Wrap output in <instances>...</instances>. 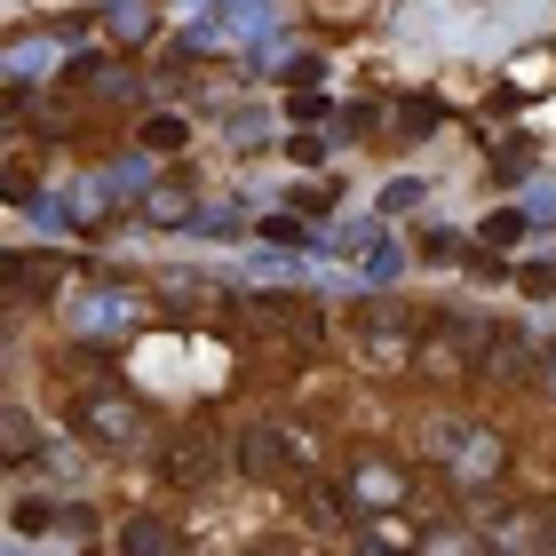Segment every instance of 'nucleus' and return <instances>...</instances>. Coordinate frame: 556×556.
Segmentation results:
<instances>
[{
    "label": "nucleus",
    "mask_w": 556,
    "mask_h": 556,
    "mask_svg": "<svg viewBox=\"0 0 556 556\" xmlns=\"http://www.w3.org/2000/svg\"><path fill=\"white\" fill-rule=\"evenodd\" d=\"M72 421H80L96 445H136V438H143V406H136L128 390H80Z\"/></svg>",
    "instance_id": "nucleus-1"
},
{
    "label": "nucleus",
    "mask_w": 556,
    "mask_h": 556,
    "mask_svg": "<svg viewBox=\"0 0 556 556\" xmlns=\"http://www.w3.org/2000/svg\"><path fill=\"white\" fill-rule=\"evenodd\" d=\"M438 445H453L445 462H453V477H462V485H477V477H493L501 462H509V445H501L493 429H477V421H445Z\"/></svg>",
    "instance_id": "nucleus-2"
},
{
    "label": "nucleus",
    "mask_w": 556,
    "mask_h": 556,
    "mask_svg": "<svg viewBox=\"0 0 556 556\" xmlns=\"http://www.w3.org/2000/svg\"><path fill=\"white\" fill-rule=\"evenodd\" d=\"M477 366H485V374H501V382H533V374H541L533 342H525L517 326H493V334H485V350H477Z\"/></svg>",
    "instance_id": "nucleus-3"
},
{
    "label": "nucleus",
    "mask_w": 556,
    "mask_h": 556,
    "mask_svg": "<svg viewBox=\"0 0 556 556\" xmlns=\"http://www.w3.org/2000/svg\"><path fill=\"white\" fill-rule=\"evenodd\" d=\"M350 501H366V509H397V501H406V469L382 462V453H366V462L350 469Z\"/></svg>",
    "instance_id": "nucleus-4"
},
{
    "label": "nucleus",
    "mask_w": 556,
    "mask_h": 556,
    "mask_svg": "<svg viewBox=\"0 0 556 556\" xmlns=\"http://www.w3.org/2000/svg\"><path fill=\"white\" fill-rule=\"evenodd\" d=\"M287 453H302V438H278V429H247V438L231 445V462H239L247 477H278V469H287Z\"/></svg>",
    "instance_id": "nucleus-5"
},
{
    "label": "nucleus",
    "mask_w": 556,
    "mask_h": 556,
    "mask_svg": "<svg viewBox=\"0 0 556 556\" xmlns=\"http://www.w3.org/2000/svg\"><path fill=\"white\" fill-rule=\"evenodd\" d=\"M485 541L509 548V556H541V501H525V509H501V517L485 525Z\"/></svg>",
    "instance_id": "nucleus-6"
},
{
    "label": "nucleus",
    "mask_w": 556,
    "mask_h": 556,
    "mask_svg": "<svg viewBox=\"0 0 556 556\" xmlns=\"http://www.w3.org/2000/svg\"><path fill=\"white\" fill-rule=\"evenodd\" d=\"M9 302H40V294H56V278H64V263H48V255H9Z\"/></svg>",
    "instance_id": "nucleus-7"
},
{
    "label": "nucleus",
    "mask_w": 556,
    "mask_h": 556,
    "mask_svg": "<svg viewBox=\"0 0 556 556\" xmlns=\"http://www.w3.org/2000/svg\"><path fill=\"white\" fill-rule=\"evenodd\" d=\"M247 311L255 318H287V334L318 342V302H302V294H247Z\"/></svg>",
    "instance_id": "nucleus-8"
},
{
    "label": "nucleus",
    "mask_w": 556,
    "mask_h": 556,
    "mask_svg": "<svg viewBox=\"0 0 556 556\" xmlns=\"http://www.w3.org/2000/svg\"><path fill=\"white\" fill-rule=\"evenodd\" d=\"M119 548H128V556H167L175 533H167L160 517H128V525H119Z\"/></svg>",
    "instance_id": "nucleus-9"
},
{
    "label": "nucleus",
    "mask_w": 556,
    "mask_h": 556,
    "mask_svg": "<svg viewBox=\"0 0 556 556\" xmlns=\"http://www.w3.org/2000/svg\"><path fill=\"white\" fill-rule=\"evenodd\" d=\"M517 239H525V207H501V215L477 223V247H485V255H501V247H517Z\"/></svg>",
    "instance_id": "nucleus-10"
},
{
    "label": "nucleus",
    "mask_w": 556,
    "mask_h": 556,
    "mask_svg": "<svg viewBox=\"0 0 556 556\" xmlns=\"http://www.w3.org/2000/svg\"><path fill=\"white\" fill-rule=\"evenodd\" d=\"M104 33H112V40H143V33H151V9H143V0H112V9H104Z\"/></svg>",
    "instance_id": "nucleus-11"
},
{
    "label": "nucleus",
    "mask_w": 556,
    "mask_h": 556,
    "mask_svg": "<svg viewBox=\"0 0 556 556\" xmlns=\"http://www.w3.org/2000/svg\"><path fill=\"white\" fill-rule=\"evenodd\" d=\"M397 128H406V136L445 128V104H438V96H406V104H397Z\"/></svg>",
    "instance_id": "nucleus-12"
},
{
    "label": "nucleus",
    "mask_w": 556,
    "mask_h": 556,
    "mask_svg": "<svg viewBox=\"0 0 556 556\" xmlns=\"http://www.w3.org/2000/svg\"><path fill=\"white\" fill-rule=\"evenodd\" d=\"M302 517H311L318 533H334V525H342V493L334 485H302Z\"/></svg>",
    "instance_id": "nucleus-13"
},
{
    "label": "nucleus",
    "mask_w": 556,
    "mask_h": 556,
    "mask_svg": "<svg viewBox=\"0 0 556 556\" xmlns=\"http://www.w3.org/2000/svg\"><path fill=\"white\" fill-rule=\"evenodd\" d=\"M0 438H9V462H33V445H40V429L24 406H9V421H0Z\"/></svg>",
    "instance_id": "nucleus-14"
},
{
    "label": "nucleus",
    "mask_w": 556,
    "mask_h": 556,
    "mask_svg": "<svg viewBox=\"0 0 556 556\" xmlns=\"http://www.w3.org/2000/svg\"><path fill=\"white\" fill-rule=\"evenodd\" d=\"M191 143V128L175 112H160V119H143V151H184Z\"/></svg>",
    "instance_id": "nucleus-15"
},
{
    "label": "nucleus",
    "mask_w": 556,
    "mask_h": 556,
    "mask_svg": "<svg viewBox=\"0 0 556 556\" xmlns=\"http://www.w3.org/2000/svg\"><path fill=\"white\" fill-rule=\"evenodd\" d=\"M167 469H175V477H191V485H199V477H207V445H199V438H175Z\"/></svg>",
    "instance_id": "nucleus-16"
},
{
    "label": "nucleus",
    "mask_w": 556,
    "mask_h": 556,
    "mask_svg": "<svg viewBox=\"0 0 556 556\" xmlns=\"http://www.w3.org/2000/svg\"><path fill=\"white\" fill-rule=\"evenodd\" d=\"M287 207H294V215H326V207H334V184H302Z\"/></svg>",
    "instance_id": "nucleus-17"
},
{
    "label": "nucleus",
    "mask_w": 556,
    "mask_h": 556,
    "mask_svg": "<svg viewBox=\"0 0 556 556\" xmlns=\"http://www.w3.org/2000/svg\"><path fill=\"white\" fill-rule=\"evenodd\" d=\"M151 223H191V199L184 191H151Z\"/></svg>",
    "instance_id": "nucleus-18"
},
{
    "label": "nucleus",
    "mask_w": 556,
    "mask_h": 556,
    "mask_svg": "<svg viewBox=\"0 0 556 556\" xmlns=\"http://www.w3.org/2000/svg\"><path fill=\"white\" fill-rule=\"evenodd\" d=\"M263 239H278V247H302L311 231H302V215H270V223H263Z\"/></svg>",
    "instance_id": "nucleus-19"
},
{
    "label": "nucleus",
    "mask_w": 556,
    "mask_h": 556,
    "mask_svg": "<svg viewBox=\"0 0 556 556\" xmlns=\"http://www.w3.org/2000/svg\"><path fill=\"white\" fill-rule=\"evenodd\" d=\"M414 199H421V184H414V175H397V184L382 191V207H390V215H406V207H414Z\"/></svg>",
    "instance_id": "nucleus-20"
},
{
    "label": "nucleus",
    "mask_w": 556,
    "mask_h": 556,
    "mask_svg": "<svg viewBox=\"0 0 556 556\" xmlns=\"http://www.w3.org/2000/svg\"><path fill=\"white\" fill-rule=\"evenodd\" d=\"M366 278H397V247L374 239V247H366Z\"/></svg>",
    "instance_id": "nucleus-21"
},
{
    "label": "nucleus",
    "mask_w": 556,
    "mask_h": 556,
    "mask_svg": "<svg viewBox=\"0 0 556 556\" xmlns=\"http://www.w3.org/2000/svg\"><path fill=\"white\" fill-rule=\"evenodd\" d=\"M287 151H294L302 167H318V160H326V136H287Z\"/></svg>",
    "instance_id": "nucleus-22"
},
{
    "label": "nucleus",
    "mask_w": 556,
    "mask_h": 556,
    "mask_svg": "<svg viewBox=\"0 0 556 556\" xmlns=\"http://www.w3.org/2000/svg\"><path fill=\"white\" fill-rule=\"evenodd\" d=\"M9 199H16V207H33V167H24V160L9 167Z\"/></svg>",
    "instance_id": "nucleus-23"
},
{
    "label": "nucleus",
    "mask_w": 556,
    "mask_h": 556,
    "mask_svg": "<svg viewBox=\"0 0 556 556\" xmlns=\"http://www.w3.org/2000/svg\"><path fill=\"white\" fill-rule=\"evenodd\" d=\"M541 556H556V501H541Z\"/></svg>",
    "instance_id": "nucleus-24"
},
{
    "label": "nucleus",
    "mask_w": 556,
    "mask_h": 556,
    "mask_svg": "<svg viewBox=\"0 0 556 556\" xmlns=\"http://www.w3.org/2000/svg\"><path fill=\"white\" fill-rule=\"evenodd\" d=\"M541 382H548V397H556V358H548V366H541Z\"/></svg>",
    "instance_id": "nucleus-25"
}]
</instances>
